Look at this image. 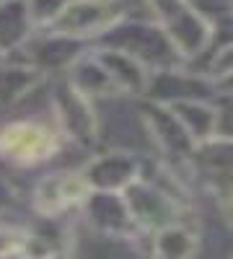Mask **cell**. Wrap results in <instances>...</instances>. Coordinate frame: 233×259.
Segmentation results:
<instances>
[{
	"instance_id": "cell-1",
	"label": "cell",
	"mask_w": 233,
	"mask_h": 259,
	"mask_svg": "<svg viewBox=\"0 0 233 259\" xmlns=\"http://www.w3.org/2000/svg\"><path fill=\"white\" fill-rule=\"evenodd\" d=\"M0 148L16 161H36L44 158L55 148L52 135L39 124H11L0 133Z\"/></svg>"
},
{
	"instance_id": "cell-2",
	"label": "cell",
	"mask_w": 233,
	"mask_h": 259,
	"mask_svg": "<svg viewBox=\"0 0 233 259\" xmlns=\"http://www.w3.org/2000/svg\"><path fill=\"white\" fill-rule=\"evenodd\" d=\"M83 197V184L73 177H57L41 184L39 189V207L47 212H57Z\"/></svg>"
}]
</instances>
